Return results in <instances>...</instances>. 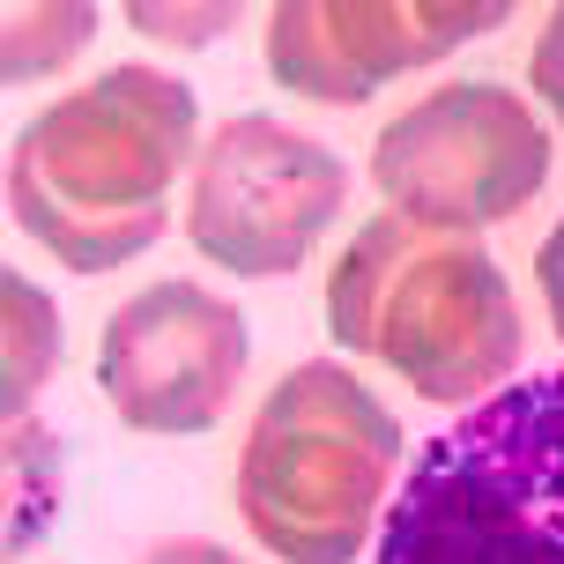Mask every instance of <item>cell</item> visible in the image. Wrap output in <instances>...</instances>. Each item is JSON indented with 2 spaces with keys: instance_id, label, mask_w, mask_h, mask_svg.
Instances as JSON below:
<instances>
[{
  "instance_id": "obj_1",
  "label": "cell",
  "mask_w": 564,
  "mask_h": 564,
  "mask_svg": "<svg viewBox=\"0 0 564 564\" xmlns=\"http://www.w3.org/2000/svg\"><path fill=\"white\" fill-rule=\"evenodd\" d=\"M194 89L112 67L23 127L8 164V216L75 275L127 268L164 238V194L194 156Z\"/></svg>"
},
{
  "instance_id": "obj_2",
  "label": "cell",
  "mask_w": 564,
  "mask_h": 564,
  "mask_svg": "<svg viewBox=\"0 0 564 564\" xmlns=\"http://www.w3.org/2000/svg\"><path fill=\"white\" fill-rule=\"evenodd\" d=\"M327 335L401 371L423 401H468L520 365V305L506 268L468 230L371 216L327 275Z\"/></svg>"
},
{
  "instance_id": "obj_3",
  "label": "cell",
  "mask_w": 564,
  "mask_h": 564,
  "mask_svg": "<svg viewBox=\"0 0 564 564\" xmlns=\"http://www.w3.org/2000/svg\"><path fill=\"white\" fill-rule=\"evenodd\" d=\"M379 564H564V371L498 387L409 460Z\"/></svg>"
},
{
  "instance_id": "obj_4",
  "label": "cell",
  "mask_w": 564,
  "mask_h": 564,
  "mask_svg": "<svg viewBox=\"0 0 564 564\" xmlns=\"http://www.w3.org/2000/svg\"><path fill=\"white\" fill-rule=\"evenodd\" d=\"M401 423L341 365H297L260 401L238 460V512L268 557L349 564L387 512Z\"/></svg>"
},
{
  "instance_id": "obj_5",
  "label": "cell",
  "mask_w": 564,
  "mask_h": 564,
  "mask_svg": "<svg viewBox=\"0 0 564 564\" xmlns=\"http://www.w3.org/2000/svg\"><path fill=\"white\" fill-rule=\"evenodd\" d=\"M371 178L394 216L431 230L506 224L550 178V134L542 119L498 83H446L371 141Z\"/></svg>"
},
{
  "instance_id": "obj_6",
  "label": "cell",
  "mask_w": 564,
  "mask_h": 564,
  "mask_svg": "<svg viewBox=\"0 0 564 564\" xmlns=\"http://www.w3.org/2000/svg\"><path fill=\"white\" fill-rule=\"evenodd\" d=\"M349 171L312 134H290L268 112L224 119L194 171L186 238L208 268L230 275H290L305 268L319 230L335 224Z\"/></svg>"
},
{
  "instance_id": "obj_7",
  "label": "cell",
  "mask_w": 564,
  "mask_h": 564,
  "mask_svg": "<svg viewBox=\"0 0 564 564\" xmlns=\"http://www.w3.org/2000/svg\"><path fill=\"white\" fill-rule=\"evenodd\" d=\"M238 371H246V312L186 275L149 282L105 319L97 387L127 431L194 438L224 416Z\"/></svg>"
},
{
  "instance_id": "obj_8",
  "label": "cell",
  "mask_w": 564,
  "mask_h": 564,
  "mask_svg": "<svg viewBox=\"0 0 564 564\" xmlns=\"http://www.w3.org/2000/svg\"><path fill=\"white\" fill-rule=\"evenodd\" d=\"M498 23L506 0H282L268 15V75L312 105H365L387 75L431 67Z\"/></svg>"
},
{
  "instance_id": "obj_9",
  "label": "cell",
  "mask_w": 564,
  "mask_h": 564,
  "mask_svg": "<svg viewBox=\"0 0 564 564\" xmlns=\"http://www.w3.org/2000/svg\"><path fill=\"white\" fill-rule=\"evenodd\" d=\"M0 312H8V327H0V409H8V423H23V409L59 365V312L23 275H0Z\"/></svg>"
},
{
  "instance_id": "obj_10",
  "label": "cell",
  "mask_w": 564,
  "mask_h": 564,
  "mask_svg": "<svg viewBox=\"0 0 564 564\" xmlns=\"http://www.w3.org/2000/svg\"><path fill=\"white\" fill-rule=\"evenodd\" d=\"M97 30V8L83 0H59V8H8V53H0V75L23 83V75H53L89 45Z\"/></svg>"
},
{
  "instance_id": "obj_11",
  "label": "cell",
  "mask_w": 564,
  "mask_h": 564,
  "mask_svg": "<svg viewBox=\"0 0 564 564\" xmlns=\"http://www.w3.org/2000/svg\"><path fill=\"white\" fill-rule=\"evenodd\" d=\"M127 23L149 30V37H164V45H208V37H224V30L238 23V8H164V0H134Z\"/></svg>"
},
{
  "instance_id": "obj_12",
  "label": "cell",
  "mask_w": 564,
  "mask_h": 564,
  "mask_svg": "<svg viewBox=\"0 0 564 564\" xmlns=\"http://www.w3.org/2000/svg\"><path fill=\"white\" fill-rule=\"evenodd\" d=\"M528 83H535V97L550 105V119L564 127V8L542 23L535 37V53H528Z\"/></svg>"
},
{
  "instance_id": "obj_13",
  "label": "cell",
  "mask_w": 564,
  "mask_h": 564,
  "mask_svg": "<svg viewBox=\"0 0 564 564\" xmlns=\"http://www.w3.org/2000/svg\"><path fill=\"white\" fill-rule=\"evenodd\" d=\"M535 282H542V305H550V319H557V341H564V224L542 238L535 253Z\"/></svg>"
},
{
  "instance_id": "obj_14",
  "label": "cell",
  "mask_w": 564,
  "mask_h": 564,
  "mask_svg": "<svg viewBox=\"0 0 564 564\" xmlns=\"http://www.w3.org/2000/svg\"><path fill=\"white\" fill-rule=\"evenodd\" d=\"M141 564H238V557L216 550V542H164V550H149Z\"/></svg>"
}]
</instances>
